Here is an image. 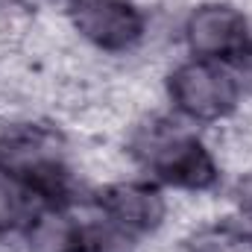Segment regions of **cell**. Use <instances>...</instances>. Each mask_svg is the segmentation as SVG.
<instances>
[{
    "instance_id": "6da1fadb",
    "label": "cell",
    "mask_w": 252,
    "mask_h": 252,
    "mask_svg": "<svg viewBox=\"0 0 252 252\" xmlns=\"http://www.w3.org/2000/svg\"><path fill=\"white\" fill-rule=\"evenodd\" d=\"M135 158H141L156 176L176 188L205 190L217 182V164L211 153L179 124L170 121H147L135 129L129 141Z\"/></svg>"
},
{
    "instance_id": "7a4b0ae2",
    "label": "cell",
    "mask_w": 252,
    "mask_h": 252,
    "mask_svg": "<svg viewBox=\"0 0 252 252\" xmlns=\"http://www.w3.org/2000/svg\"><path fill=\"white\" fill-rule=\"evenodd\" d=\"M170 100L193 121H220L238 106V82L223 67L188 62L170 73Z\"/></svg>"
},
{
    "instance_id": "3957f363",
    "label": "cell",
    "mask_w": 252,
    "mask_h": 252,
    "mask_svg": "<svg viewBox=\"0 0 252 252\" xmlns=\"http://www.w3.org/2000/svg\"><path fill=\"white\" fill-rule=\"evenodd\" d=\"M70 27L100 50L121 53L141 41L144 15L129 0H70Z\"/></svg>"
},
{
    "instance_id": "277c9868",
    "label": "cell",
    "mask_w": 252,
    "mask_h": 252,
    "mask_svg": "<svg viewBox=\"0 0 252 252\" xmlns=\"http://www.w3.org/2000/svg\"><path fill=\"white\" fill-rule=\"evenodd\" d=\"M247 32L250 27L244 12L229 3H202L190 12L185 24L188 47L208 59L238 56L247 47Z\"/></svg>"
},
{
    "instance_id": "5b68a950",
    "label": "cell",
    "mask_w": 252,
    "mask_h": 252,
    "mask_svg": "<svg viewBox=\"0 0 252 252\" xmlns=\"http://www.w3.org/2000/svg\"><path fill=\"white\" fill-rule=\"evenodd\" d=\"M100 208L112 217L115 226L124 232H153L164 220V199L156 188L135 185V182H115L100 190Z\"/></svg>"
},
{
    "instance_id": "8992f818",
    "label": "cell",
    "mask_w": 252,
    "mask_h": 252,
    "mask_svg": "<svg viewBox=\"0 0 252 252\" xmlns=\"http://www.w3.org/2000/svg\"><path fill=\"white\" fill-rule=\"evenodd\" d=\"M27 238L32 252H79V223L62 214H38Z\"/></svg>"
},
{
    "instance_id": "52a82bcc",
    "label": "cell",
    "mask_w": 252,
    "mask_h": 252,
    "mask_svg": "<svg viewBox=\"0 0 252 252\" xmlns=\"http://www.w3.org/2000/svg\"><path fill=\"white\" fill-rule=\"evenodd\" d=\"M27 214V190L18 188L9 173L0 170V232L15 229Z\"/></svg>"
},
{
    "instance_id": "ba28073f",
    "label": "cell",
    "mask_w": 252,
    "mask_h": 252,
    "mask_svg": "<svg viewBox=\"0 0 252 252\" xmlns=\"http://www.w3.org/2000/svg\"><path fill=\"white\" fill-rule=\"evenodd\" d=\"M238 73H241L244 85L252 88V47H244V50L238 53Z\"/></svg>"
}]
</instances>
